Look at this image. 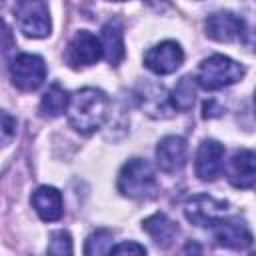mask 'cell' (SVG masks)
<instances>
[{
	"label": "cell",
	"instance_id": "cell-9",
	"mask_svg": "<svg viewBox=\"0 0 256 256\" xmlns=\"http://www.w3.org/2000/svg\"><path fill=\"white\" fill-rule=\"evenodd\" d=\"M214 238L220 246L230 248V250H244L254 242L248 224L238 216H232L226 220L220 218L214 224Z\"/></svg>",
	"mask_w": 256,
	"mask_h": 256
},
{
	"label": "cell",
	"instance_id": "cell-16",
	"mask_svg": "<svg viewBox=\"0 0 256 256\" xmlns=\"http://www.w3.org/2000/svg\"><path fill=\"white\" fill-rule=\"evenodd\" d=\"M142 230L160 248H168L176 240V236H178V224L174 220H170L164 212H156V214L148 216L142 222Z\"/></svg>",
	"mask_w": 256,
	"mask_h": 256
},
{
	"label": "cell",
	"instance_id": "cell-4",
	"mask_svg": "<svg viewBox=\"0 0 256 256\" xmlns=\"http://www.w3.org/2000/svg\"><path fill=\"white\" fill-rule=\"evenodd\" d=\"M14 18L20 32L28 38H44L50 34V14L46 0H16Z\"/></svg>",
	"mask_w": 256,
	"mask_h": 256
},
{
	"label": "cell",
	"instance_id": "cell-5",
	"mask_svg": "<svg viewBox=\"0 0 256 256\" xmlns=\"http://www.w3.org/2000/svg\"><path fill=\"white\" fill-rule=\"evenodd\" d=\"M10 78L20 90H36L46 78V64L36 54H18L10 64Z\"/></svg>",
	"mask_w": 256,
	"mask_h": 256
},
{
	"label": "cell",
	"instance_id": "cell-11",
	"mask_svg": "<svg viewBox=\"0 0 256 256\" xmlns=\"http://www.w3.org/2000/svg\"><path fill=\"white\" fill-rule=\"evenodd\" d=\"M226 176L234 188H250L256 182V152L240 148L226 164Z\"/></svg>",
	"mask_w": 256,
	"mask_h": 256
},
{
	"label": "cell",
	"instance_id": "cell-20",
	"mask_svg": "<svg viewBox=\"0 0 256 256\" xmlns=\"http://www.w3.org/2000/svg\"><path fill=\"white\" fill-rule=\"evenodd\" d=\"M110 248H112V232L100 228L88 236L84 254H110Z\"/></svg>",
	"mask_w": 256,
	"mask_h": 256
},
{
	"label": "cell",
	"instance_id": "cell-8",
	"mask_svg": "<svg viewBox=\"0 0 256 256\" xmlns=\"http://www.w3.org/2000/svg\"><path fill=\"white\" fill-rule=\"evenodd\" d=\"M102 56H104L102 40H98V38H96L94 34H90L88 30L76 32L74 38L70 40L68 52H66V60H68V64L74 66V68L96 64Z\"/></svg>",
	"mask_w": 256,
	"mask_h": 256
},
{
	"label": "cell",
	"instance_id": "cell-6",
	"mask_svg": "<svg viewBox=\"0 0 256 256\" xmlns=\"http://www.w3.org/2000/svg\"><path fill=\"white\" fill-rule=\"evenodd\" d=\"M226 210H228V204L224 200H216L214 196H208V194H196L186 202L184 216L190 224L206 228V226H214L224 216Z\"/></svg>",
	"mask_w": 256,
	"mask_h": 256
},
{
	"label": "cell",
	"instance_id": "cell-10",
	"mask_svg": "<svg viewBox=\"0 0 256 256\" xmlns=\"http://www.w3.org/2000/svg\"><path fill=\"white\" fill-rule=\"evenodd\" d=\"M136 98L140 108L150 116V118H168L172 116V100L166 94V90L156 84V82H144L136 90Z\"/></svg>",
	"mask_w": 256,
	"mask_h": 256
},
{
	"label": "cell",
	"instance_id": "cell-15",
	"mask_svg": "<svg viewBox=\"0 0 256 256\" xmlns=\"http://www.w3.org/2000/svg\"><path fill=\"white\" fill-rule=\"evenodd\" d=\"M30 202H32L36 214L44 222H54L64 212V208H62V194L54 186H38L32 192Z\"/></svg>",
	"mask_w": 256,
	"mask_h": 256
},
{
	"label": "cell",
	"instance_id": "cell-26",
	"mask_svg": "<svg viewBox=\"0 0 256 256\" xmlns=\"http://www.w3.org/2000/svg\"><path fill=\"white\" fill-rule=\"evenodd\" d=\"M184 252H200V248H198L196 244H186V248H184Z\"/></svg>",
	"mask_w": 256,
	"mask_h": 256
},
{
	"label": "cell",
	"instance_id": "cell-13",
	"mask_svg": "<svg viewBox=\"0 0 256 256\" xmlns=\"http://www.w3.org/2000/svg\"><path fill=\"white\" fill-rule=\"evenodd\" d=\"M206 34L218 42H234L244 36V20L228 10L214 12L206 20Z\"/></svg>",
	"mask_w": 256,
	"mask_h": 256
},
{
	"label": "cell",
	"instance_id": "cell-17",
	"mask_svg": "<svg viewBox=\"0 0 256 256\" xmlns=\"http://www.w3.org/2000/svg\"><path fill=\"white\" fill-rule=\"evenodd\" d=\"M102 48L104 58L110 66H118L124 58V40H122V26L118 20H110L102 26Z\"/></svg>",
	"mask_w": 256,
	"mask_h": 256
},
{
	"label": "cell",
	"instance_id": "cell-23",
	"mask_svg": "<svg viewBox=\"0 0 256 256\" xmlns=\"http://www.w3.org/2000/svg\"><path fill=\"white\" fill-rule=\"evenodd\" d=\"M14 128H16V120L8 112H2V144L4 146L10 144V140H12L14 132H16Z\"/></svg>",
	"mask_w": 256,
	"mask_h": 256
},
{
	"label": "cell",
	"instance_id": "cell-12",
	"mask_svg": "<svg viewBox=\"0 0 256 256\" xmlns=\"http://www.w3.org/2000/svg\"><path fill=\"white\" fill-rule=\"evenodd\" d=\"M186 140L182 136H164L156 146V164L162 172L174 174L186 164Z\"/></svg>",
	"mask_w": 256,
	"mask_h": 256
},
{
	"label": "cell",
	"instance_id": "cell-25",
	"mask_svg": "<svg viewBox=\"0 0 256 256\" xmlns=\"http://www.w3.org/2000/svg\"><path fill=\"white\" fill-rule=\"evenodd\" d=\"M244 44L248 46V48H252V50H256V30H252V32H244Z\"/></svg>",
	"mask_w": 256,
	"mask_h": 256
},
{
	"label": "cell",
	"instance_id": "cell-24",
	"mask_svg": "<svg viewBox=\"0 0 256 256\" xmlns=\"http://www.w3.org/2000/svg\"><path fill=\"white\" fill-rule=\"evenodd\" d=\"M202 110H204V114H202L204 118H216V116H220L224 112V108L218 106L216 100H206L204 106H202Z\"/></svg>",
	"mask_w": 256,
	"mask_h": 256
},
{
	"label": "cell",
	"instance_id": "cell-27",
	"mask_svg": "<svg viewBox=\"0 0 256 256\" xmlns=\"http://www.w3.org/2000/svg\"><path fill=\"white\" fill-rule=\"evenodd\" d=\"M254 110H256V90H254Z\"/></svg>",
	"mask_w": 256,
	"mask_h": 256
},
{
	"label": "cell",
	"instance_id": "cell-21",
	"mask_svg": "<svg viewBox=\"0 0 256 256\" xmlns=\"http://www.w3.org/2000/svg\"><path fill=\"white\" fill-rule=\"evenodd\" d=\"M48 254H56V256H64V254H72V238L66 230H58L50 236V242H48V248H46Z\"/></svg>",
	"mask_w": 256,
	"mask_h": 256
},
{
	"label": "cell",
	"instance_id": "cell-19",
	"mask_svg": "<svg viewBox=\"0 0 256 256\" xmlns=\"http://www.w3.org/2000/svg\"><path fill=\"white\" fill-rule=\"evenodd\" d=\"M196 84H198V82H196V78H192V76H182V78L178 80V84L174 86L172 96H170L172 106H174L176 110L186 112V110L192 108L194 98H196Z\"/></svg>",
	"mask_w": 256,
	"mask_h": 256
},
{
	"label": "cell",
	"instance_id": "cell-3",
	"mask_svg": "<svg viewBox=\"0 0 256 256\" xmlns=\"http://www.w3.org/2000/svg\"><path fill=\"white\" fill-rule=\"evenodd\" d=\"M244 76V66L228 56L214 54L200 62L196 72V82L204 90H220L238 82Z\"/></svg>",
	"mask_w": 256,
	"mask_h": 256
},
{
	"label": "cell",
	"instance_id": "cell-22",
	"mask_svg": "<svg viewBox=\"0 0 256 256\" xmlns=\"http://www.w3.org/2000/svg\"><path fill=\"white\" fill-rule=\"evenodd\" d=\"M110 254H146V248L138 242H120L110 248Z\"/></svg>",
	"mask_w": 256,
	"mask_h": 256
},
{
	"label": "cell",
	"instance_id": "cell-7",
	"mask_svg": "<svg viewBox=\"0 0 256 256\" xmlns=\"http://www.w3.org/2000/svg\"><path fill=\"white\" fill-rule=\"evenodd\" d=\"M182 62L184 52L174 40H164L144 54V66L154 74H172L182 66Z\"/></svg>",
	"mask_w": 256,
	"mask_h": 256
},
{
	"label": "cell",
	"instance_id": "cell-1",
	"mask_svg": "<svg viewBox=\"0 0 256 256\" xmlns=\"http://www.w3.org/2000/svg\"><path fill=\"white\" fill-rule=\"evenodd\" d=\"M110 100L100 88H80L70 96L68 104V122L80 134H92L108 118Z\"/></svg>",
	"mask_w": 256,
	"mask_h": 256
},
{
	"label": "cell",
	"instance_id": "cell-2",
	"mask_svg": "<svg viewBox=\"0 0 256 256\" xmlns=\"http://www.w3.org/2000/svg\"><path fill=\"white\" fill-rule=\"evenodd\" d=\"M118 190L124 196L134 198V200L152 198L158 190V182H156V174L150 162L142 158L128 160L118 174Z\"/></svg>",
	"mask_w": 256,
	"mask_h": 256
},
{
	"label": "cell",
	"instance_id": "cell-18",
	"mask_svg": "<svg viewBox=\"0 0 256 256\" xmlns=\"http://www.w3.org/2000/svg\"><path fill=\"white\" fill-rule=\"evenodd\" d=\"M68 104H70V96L68 92L58 84V82H52L48 86V90L42 94V100H40V116L42 118H58L62 112L68 110Z\"/></svg>",
	"mask_w": 256,
	"mask_h": 256
},
{
	"label": "cell",
	"instance_id": "cell-14",
	"mask_svg": "<svg viewBox=\"0 0 256 256\" xmlns=\"http://www.w3.org/2000/svg\"><path fill=\"white\" fill-rule=\"evenodd\" d=\"M222 158H224V146L216 140H204L196 152V162H194L196 176L204 182L214 180L222 170Z\"/></svg>",
	"mask_w": 256,
	"mask_h": 256
}]
</instances>
